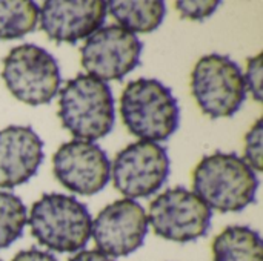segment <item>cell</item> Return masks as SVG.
<instances>
[{"label":"cell","instance_id":"13","mask_svg":"<svg viewBox=\"0 0 263 261\" xmlns=\"http://www.w3.org/2000/svg\"><path fill=\"white\" fill-rule=\"evenodd\" d=\"M43 162V142L31 126L0 131V188L12 189L34 177Z\"/></svg>","mask_w":263,"mask_h":261},{"label":"cell","instance_id":"15","mask_svg":"<svg viewBox=\"0 0 263 261\" xmlns=\"http://www.w3.org/2000/svg\"><path fill=\"white\" fill-rule=\"evenodd\" d=\"M213 261H263L260 234L248 226H228L213 242Z\"/></svg>","mask_w":263,"mask_h":261},{"label":"cell","instance_id":"6","mask_svg":"<svg viewBox=\"0 0 263 261\" xmlns=\"http://www.w3.org/2000/svg\"><path fill=\"white\" fill-rule=\"evenodd\" d=\"M191 92L202 112L211 118L233 117L247 97V85L239 65L227 55L202 57L191 74Z\"/></svg>","mask_w":263,"mask_h":261},{"label":"cell","instance_id":"3","mask_svg":"<svg viewBox=\"0 0 263 261\" xmlns=\"http://www.w3.org/2000/svg\"><path fill=\"white\" fill-rule=\"evenodd\" d=\"M28 223L32 237L59 254L80 252L92 231L88 208L76 197L55 192L43 194L32 205Z\"/></svg>","mask_w":263,"mask_h":261},{"label":"cell","instance_id":"4","mask_svg":"<svg viewBox=\"0 0 263 261\" xmlns=\"http://www.w3.org/2000/svg\"><path fill=\"white\" fill-rule=\"evenodd\" d=\"M120 115L128 131L145 142H165L179 128V103L156 78L129 82L120 97Z\"/></svg>","mask_w":263,"mask_h":261},{"label":"cell","instance_id":"22","mask_svg":"<svg viewBox=\"0 0 263 261\" xmlns=\"http://www.w3.org/2000/svg\"><path fill=\"white\" fill-rule=\"evenodd\" d=\"M69 261H114L111 257L105 255L103 252L94 249V251H80L74 257H71Z\"/></svg>","mask_w":263,"mask_h":261},{"label":"cell","instance_id":"20","mask_svg":"<svg viewBox=\"0 0 263 261\" xmlns=\"http://www.w3.org/2000/svg\"><path fill=\"white\" fill-rule=\"evenodd\" d=\"M262 52L256 57H250L247 62V74L243 75L247 89L253 94L256 102H262Z\"/></svg>","mask_w":263,"mask_h":261},{"label":"cell","instance_id":"11","mask_svg":"<svg viewBox=\"0 0 263 261\" xmlns=\"http://www.w3.org/2000/svg\"><path fill=\"white\" fill-rule=\"evenodd\" d=\"M52 166L59 183L80 195L100 192L111 175L106 152L99 145L83 140L63 143L52 157Z\"/></svg>","mask_w":263,"mask_h":261},{"label":"cell","instance_id":"23","mask_svg":"<svg viewBox=\"0 0 263 261\" xmlns=\"http://www.w3.org/2000/svg\"><path fill=\"white\" fill-rule=\"evenodd\" d=\"M0 261H2V260H0Z\"/></svg>","mask_w":263,"mask_h":261},{"label":"cell","instance_id":"1","mask_svg":"<svg viewBox=\"0 0 263 261\" xmlns=\"http://www.w3.org/2000/svg\"><path fill=\"white\" fill-rule=\"evenodd\" d=\"M194 194L217 212H240L256 202L259 180L256 172L231 152L203 157L193 172Z\"/></svg>","mask_w":263,"mask_h":261},{"label":"cell","instance_id":"16","mask_svg":"<svg viewBox=\"0 0 263 261\" xmlns=\"http://www.w3.org/2000/svg\"><path fill=\"white\" fill-rule=\"evenodd\" d=\"M39 6L31 0H0V40H14L32 32Z\"/></svg>","mask_w":263,"mask_h":261},{"label":"cell","instance_id":"17","mask_svg":"<svg viewBox=\"0 0 263 261\" xmlns=\"http://www.w3.org/2000/svg\"><path fill=\"white\" fill-rule=\"evenodd\" d=\"M28 212L23 202L12 192L0 191V251L22 237Z\"/></svg>","mask_w":263,"mask_h":261},{"label":"cell","instance_id":"9","mask_svg":"<svg viewBox=\"0 0 263 261\" xmlns=\"http://www.w3.org/2000/svg\"><path fill=\"white\" fill-rule=\"evenodd\" d=\"M143 45L136 34L119 25L99 28L80 49L82 66L102 82L122 80L140 63Z\"/></svg>","mask_w":263,"mask_h":261},{"label":"cell","instance_id":"5","mask_svg":"<svg viewBox=\"0 0 263 261\" xmlns=\"http://www.w3.org/2000/svg\"><path fill=\"white\" fill-rule=\"evenodd\" d=\"M2 78L9 92L29 106L48 105L60 88V69L55 58L31 43L18 45L3 58Z\"/></svg>","mask_w":263,"mask_h":261},{"label":"cell","instance_id":"12","mask_svg":"<svg viewBox=\"0 0 263 261\" xmlns=\"http://www.w3.org/2000/svg\"><path fill=\"white\" fill-rule=\"evenodd\" d=\"M106 2L102 0H48L39 9L40 28L51 40L77 43L102 28Z\"/></svg>","mask_w":263,"mask_h":261},{"label":"cell","instance_id":"21","mask_svg":"<svg viewBox=\"0 0 263 261\" xmlns=\"http://www.w3.org/2000/svg\"><path fill=\"white\" fill-rule=\"evenodd\" d=\"M11 261H57V258L49 252L31 248V249L20 251Z\"/></svg>","mask_w":263,"mask_h":261},{"label":"cell","instance_id":"7","mask_svg":"<svg viewBox=\"0 0 263 261\" xmlns=\"http://www.w3.org/2000/svg\"><path fill=\"white\" fill-rule=\"evenodd\" d=\"M146 217L157 237L190 243L208 234L213 211L194 192L177 186L162 192L149 205Z\"/></svg>","mask_w":263,"mask_h":261},{"label":"cell","instance_id":"18","mask_svg":"<svg viewBox=\"0 0 263 261\" xmlns=\"http://www.w3.org/2000/svg\"><path fill=\"white\" fill-rule=\"evenodd\" d=\"M262 118H259L245 137V158L243 162L253 169L260 172L262 165Z\"/></svg>","mask_w":263,"mask_h":261},{"label":"cell","instance_id":"10","mask_svg":"<svg viewBox=\"0 0 263 261\" xmlns=\"http://www.w3.org/2000/svg\"><path fill=\"white\" fill-rule=\"evenodd\" d=\"M146 234V212L129 198L116 200L105 206L94 218L91 231L97 251L116 258L126 257L140 249Z\"/></svg>","mask_w":263,"mask_h":261},{"label":"cell","instance_id":"2","mask_svg":"<svg viewBox=\"0 0 263 261\" xmlns=\"http://www.w3.org/2000/svg\"><path fill=\"white\" fill-rule=\"evenodd\" d=\"M59 118L77 140L96 142L108 135L116 122L112 91L108 83L79 74L60 91Z\"/></svg>","mask_w":263,"mask_h":261},{"label":"cell","instance_id":"8","mask_svg":"<svg viewBox=\"0 0 263 261\" xmlns=\"http://www.w3.org/2000/svg\"><path fill=\"white\" fill-rule=\"evenodd\" d=\"M170 157L154 142H136L122 149L111 168L114 188L126 198H145L156 194L170 175Z\"/></svg>","mask_w":263,"mask_h":261},{"label":"cell","instance_id":"19","mask_svg":"<svg viewBox=\"0 0 263 261\" xmlns=\"http://www.w3.org/2000/svg\"><path fill=\"white\" fill-rule=\"evenodd\" d=\"M219 5V0H179L176 2V9L180 12L182 18L202 22L213 15Z\"/></svg>","mask_w":263,"mask_h":261},{"label":"cell","instance_id":"14","mask_svg":"<svg viewBox=\"0 0 263 261\" xmlns=\"http://www.w3.org/2000/svg\"><path fill=\"white\" fill-rule=\"evenodd\" d=\"M106 12H109L123 29L133 34L153 32L162 25L166 6L162 0H111L106 2Z\"/></svg>","mask_w":263,"mask_h":261}]
</instances>
